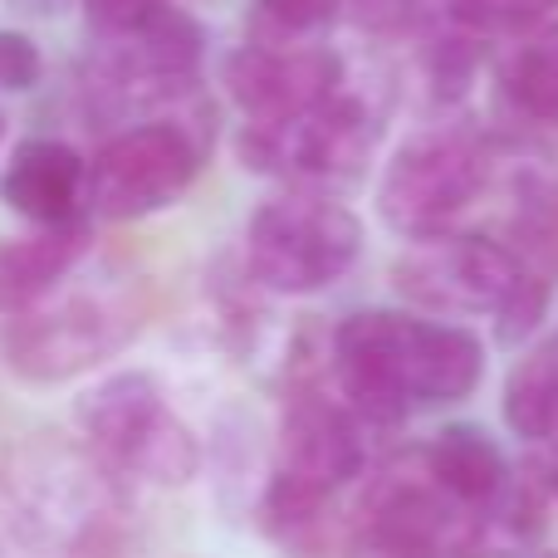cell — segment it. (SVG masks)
Here are the masks:
<instances>
[{
	"label": "cell",
	"instance_id": "obj_1",
	"mask_svg": "<svg viewBox=\"0 0 558 558\" xmlns=\"http://www.w3.org/2000/svg\"><path fill=\"white\" fill-rule=\"evenodd\" d=\"M328 357L338 397L363 426H402L416 407L461 402L485 373V348L471 328L392 308L348 314Z\"/></svg>",
	"mask_w": 558,
	"mask_h": 558
},
{
	"label": "cell",
	"instance_id": "obj_2",
	"mask_svg": "<svg viewBox=\"0 0 558 558\" xmlns=\"http://www.w3.org/2000/svg\"><path fill=\"white\" fill-rule=\"evenodd\" d=\"M363 422L353 407L324 387H299L279 416L275 481L265 495V524L275 539L314 549L328 500L363 475Z\"/></svg>",
	"mask_w": 558,
	"mask_h": 558
},
{
	"label": "cell",
	"instance_id": "obj_3",
	"mask_svg": "<svg viewBox=\"0 0 558 558\" xmlns=\"http://www.w3.org/2000/svg\"><path fill=\"white\" fill-rule=\"evenodd\" d=\"M118 475L94 451H25L10 471L5 524L35 558H104L118 530Z\"/></svg>",
	"mask_w": 558,
	"mask_h": 558
},
{
	"label": "cell",
	"instance_id": "obj_4",
	"mask_svg": "<svg viewBox=\"0 0 558 558\" xmlns=\"http://www.w3.org/2000/svg\"><path fill=\"white\" fill-rule=\"evenodd\" d=\"M78 432L118 481H147L172 490L202 471V446L192 426L172 412L157 377L147 373H113L78 397Z\"/></svg>",
	"mask_w": 558,
	"mask_h": 558
},
{
	"label": "cell",
	"instance_id": "obj_5",
	"mask_svg": "<svg viewBox=\"0 0 558 558\" xmlns=\"http://www.w3.org/2000/svg\"><path fill=\"white\" fill-rule=\"evenodd\" d=\"M490 530L485 514L461 505L432 475L426 456L377 471L348 520V558H456Z\"/></svg>",
	"mask_w": 558,
	"mask_h": 558
},
{
	"label": "cell",
	"instance_id": "obj_6",
	"mask_svg": "<svg viewBox=\"0 0 558 558\" xmlns=\"http://www.w3.org/2000/svg\"><path fill=\"white\" fill-rule=\"evenodd\" d=\"M363 255V221L328 192H294L265 202L245 231V270L270 294H318L338 284Z\"/></svg>",
	"mask_w": 558,
	"mask_h": 558
},
{
	"label": "cell",
	"instance_id": "obj_7",
	"mask_svg": "<svg viewBox=\"0 0 558 558\" xmlns=\"http://www.w3.org/2000/svg\"><path fill=\"white\" fill-rule=\"evenodd\" d=\"M377 137H383V123L373 118V108L353 94H333L294 118L245 123L235 153L251 172L279 177L304 192H333L367 172Z\"/></svg>",
	"mask_w": 558,
	"mask_h": 558
},
{
	"label": "cell",
	"instance_id": "obj_8",
	"mask_svg": "<svg viewBox=\"0 0 558 558\" xmlns=\"http://www.w3.org/2000/svg\"><path fill=\"white\" fill-rule=\"evenodd\" d=\"M490 182V153L465 128H426L392 153L377 211L407 241L446 235Z\"/></svg>",
	"mask_w": 558,
	"mask_h": 558
},
{
	"label": "cell",
	"instance_id": "obj_9",
	"mask_svg": "<svg viewBox=\"0 0 558 558\" xmlns=\"http://www.w3.org/2000/svg\"><path fill=\"white\" fill-rule=\"evenodd\" d=\"M206 162V123H133L88 162V206L104 221H143L177 206Z\"/></svg>",
	"mask_w": 558,
	"mask_h": 558
},
{
	"label": "cell",
	"instance_id": "obj_10",
	"mask_svg": "<svg viewBox=\"0 0 558 558\" xmlns=\"http://www.w3.org/2000/svg\"><path fill=\"white\" fill-rule=\"evenodd\" d=\"M137 314L113 299H59V304H39L29 314L10 318L5 338H0V353L5 367L20 383H69V377H84L88 367L108 363L118 348L133 338Z\"/></svg>",
	"mask_w": 558,
	"mask_h": 558
},
{
	"label": "cell",
	"instance_id": "obj_11",
	"mask_svg": "<svg viewBox=\"0 0 558 558\" xmlns=\"http://www.w3.org/2000/svg\"><path fill=\"white\" fill-rule=\"evenodd\" d=\"M524 260L505 241L490 235H432L412 241V251L392 265V279L402 299H412L426 314H495L510 308V299L524 289Z\"/></svg>",
	"mask_w": 558,
	"mask_h": 558
},
{
	"label": "cell",
	"instance_id": "obj_12",
	"mask_svg": "<svg viewBox=\"0 0 558 558\" xmlns=\"http://www.w3.org/2000/svg\"><path fill=\"white\" fill-rule=\"evenodd\" d=\"M226 94L235 98L251 123H275L294 118L324 98L343 94V59L324 49L318 39L308 45H260L251 39L226 59Z\"/></svg>",
	"mask_w": 558,
	"mask_h": 558
},
{
	"label": "cell",
	"instance_id": "obj_13",
	"mask_svg": "<svg viewBox=\"0 0 558 558\" xmlns=\"http://www.w3.org/2000/svg\"><path fill=\"white\" fill-rule=\"evenodd\" d=\"M0 202L29 226L84 221L88 206V162L59 137H29L10 153L0 172Z\"/></svg>",
	"mask_w": 558,
	"mask_h": 558
},
{
	"label": "cell",
	"instance_id": "obj_14",
	"mask_svg": "<svg viewBox=\"0 0 558 558\" xmlns=\"http://www.w3.org/2000/svg\"><path fill=\"white\" fill-rule=\"evenodd\" d=\"M88 255V226H35L29 235H10L0 241V314L20 318L29 308H39L64 275H74V265Z\"/></svg>",
	"mask_w": 558,
	"mask_h": 558
},
{
	"label": "cell",
	"instance_id": "obj_15",
	"mask_svg": "<svg viewBox=\"0 0 558 558\" xmlns=\"http://www.w3.org/2000/svg\"><path fill=\"white\" fill-rule=\"evenodd\" d=\"M422 456L456 500L471 505L475 514H485L495 524L505 495H510V465H505V451L481 426H446Z\"/></svg>",
	"mask_w": 558,
	"mask_h": 558
},
{
	"label": "cell",
	"instance_id": "obj_16",
	"mask_svg": "<svg viewBox=\"0 0 558 558\" xmlns=\"http://www.w3.org/2000/svg\"><path fill=\"white\" fill-rule=\"evenodd\" d=\"M500 94L520 118L558 128V20L510 39L500 54Z\"/></svg>",
	"mask_w": 558,
	"mask_h": 558
},
{
	"label": "cell",
	"instance_id": "obj_17",
	"mask_svg": "<svg viewBox=\"0 0 558 558\" xmlns=\"http://www.w3.org/2000/svg\"><path fill=\"white\" fill-rule=\"evenodd\" d=\"M505 422L514 436L544 446L558 432V343H544L524 357L505 383Z\"/></svg>",
	"mask_w": 558,
	"mask_h": 558
},
{
	"label": "cell",
	"instance_id": "obj_18",
	"mask_svg": "<svg viewBox=\"0 0 558 558\" xmlns=\"http://www.w3.org/2000/svg\"><path fill=\"white\" fill-rule=\"evenodd\" d=\"M251 15L260 45H308L343 15V0H251Z\"/></svg>",
	"mask_w": 558,
	"mask_h": 558
},
{
	"label": "cell",
	"instance_id": "obj_19",
	"mask_svg": "<svg viewBox=\"0 0 558 558\" xmlns=\"http://www.w3.org/2000/svg\"><path fill=\"white\" fill-rule=\"evenodd\" d=\"M558 0H451V20L471 35H524L544 25Z\"/></svg>",
	"mask_w": 558,
	"mask_h": 558
},
{
	"label": "cell",
	"instance_id": "obj_20",
	"mask_svg": "<svg viewBox=\"0 0 558 558\" xmlns=\"http://www.w3.org/2000/svg\"><path fill=\"white\" fill-rule=\"evenodd\" d=\"M45 59L25 29H0V94H25L39 84Z\"/></svg>",
	"mask_w": 558,
	"mask_h": 558
},
{
	"label": "cell",
	"instance_id": "obj_21",
	"mask_svg": "<svg viewBox=\"0 0 558 558\" xmlns=\"http://www.w3.org/2000/svg\"><path fill=\"white\" fill-rule=\"evenodd\" d=\"M544 485L558 495V432L544 441Z\"/></svg>",
	"mask_w": 558,
	"mask_h": 558
},
{
	"label": "cell",
	"instance_id": "obj_22",
	"mask_svg": "<svg viewBox=\"0 0 558 558\" xmlns=\"http://www.w3.org/2000/svg\"><path fill=\"white\" fill-rule=\"evenodd\" d=\"M0 137H5V118H0Z\"/></svg>",
	"mask_w": 558,
	"mask_h": 558
}]
</instances>
